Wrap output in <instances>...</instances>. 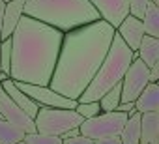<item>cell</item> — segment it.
<instances>
[{"label": "cell", "mask_w": 159, "mask_h": 144, "mask_svg": "<svg viewBox=\"0 0 159 144\" xmlns=\"http://www.w3.org/2000/svg\"><path fill=\"white\" fill-rule=\"evenodd\" d=\"M75 110H77V114H81V116H83V120L94 118V116H98V114L101 112L98 101H77Z\"/></svg>", "instance_id": "obj_23"}, {"label": "cell", "mask_w": 159, "mask_h": 144, "mask_svg": "<svg viewBox=\"0 0 159 144\" xmlns=\"http://www.w3.org/2000/svg\"><path fill=\"white\" fill-rule=\"evenodd\" d=\"M148 4H150V0H127L129 15H133V17H137V19H142V15H144Z\"/></svg>", "instance_id": "obj_24"}, {"label": "cell", "mask_w": 159, "mask_h": 144, "mask_svg": "<svg viewBox=\"0 0 159 144\" xmlns=\"http://www.w3.org/2000/svg\"><path fill=\"white\" fill-rule=\"evenodd\" d=\"M11 67V38H6L0 41V69L10 75Z\"/></svg>", "instance_id": "obj_21"}, {"label": "cell", "mask_w": 159, "mask_h": 144, "mask_svg": "<svg viewBox=\"0 0 159 144\" xmlns=\"http://www.w3.org/2000/svg\"><path fill=\"white\" fill-rule=\"evenodd\" d=\"M137 112H153L159 110V84L157 83H148L146 88L139 94V97L133 101Z\"/></svg>", "instance_id": "obj_15"}, {"label": "cell", "mask_w": 159, "mask_h": 144, "mask_svg": "<svg viewBox=\"0 0 159 144\" xmlns=\"http://www.w3.org/2000/svg\"><path fill=\"white\" fill-rule=\"evenodd\" d=\"M4 6H6V2H2V0H0V39H2V17H4Z\"/></svg>", "instance_id": "obj_29"}, {"label": "cell", "mask_w": 159, "mask_h": 144, "mask_svg": "<svg viewBox=\"0 0 159 144\" xmlns=\"http://www.w3.org/2000/svg\"><path fill=\"white\" fill-rule=\"evenodd\" d=\"M148 83H150V71H148L146 64L139 58H133V62L129 64L127 71L120 81V84H122L120 101H135L139 97V94L146 88Z\"/></svg>", "instance_id": "obj_7"}, {"label": "cell", "mask_w": 159, "mask_h": 144, "mask_svg": "<svg viewBox=\"0 0 159 144\" xmlns=\"http://www.w3.org/2000/svg\"><path fill=\"white\" fill-rule=\"evenodd\" d=\"M131 62H133V51L114 32L111 47H109L99 69L96 71L94 79L90 81V84L84 88V92L81 94V97L77 101H98L107 90H111L114 84H118L122 81V77L127 71Z\"/></svg>", "instance_id": "obj_4"}, {"label": "cell", "mask_w": 159, "mask_h": 144, "mask_svg": "<svg viewBox=\"0 0 159 144\" xmlns=\"http://www.w3.org/2000/svg\"><path fill=\"white\" fill-rule=\"evenodd\" d=\"M25 2L26 0H10L4 6V17H2V39L10 38L11 32L15 30L19 19L23 17V10H25ZM0 39V41H2Z\"/></svg>", "instance_id": "obj_12"}, {"label": "cell", "mask_w": 159, "mask_h": 144, "mask_svg": "<svg viewBox=\"0 0 159 144\" xmlns=\"http://www.w3.org/2000/svg\"><path fill=\"white\" fill-rule=\"evenodd\" d=\"M15 144H26V142H25V140H19V142H15Z\"/></svg>", "instance_id": "obj_32"}, {"label": "cell", "mask_w": 159, "mask_h": 144, "mask_svg": "<svg viewBox=\"0 0 159 144\" xmlns=\"http://www.w3.org/2000/svg\"><path fill=\"white\" fill-rule=\"evenodd\" d=\"M0 114H2V118L8 120L10 124L21 127L25 133H34V131H36L34 118H30L23 109H19V107L15 105V101L4 92L2 84H0Z\"/></svg>", "instance_id": "obj_9"}, {"label": "cell", "mask_w": 159, "mask_h": 144, "mask_svg": "<svg viewBox=\"0 0 159 144\" xmlns=\"http://www.w3.org/2000/svg\"><path fill=\"white\" fill-rule=\"evenodd\" d=\"M25 131L13 124H10L8 120L0 118V144H15L19 140L25 138Z\"/></svg>", "instance_id": "obj_19"}, {"label": "cell", "mask_w": 159, "mask_h": 144, "mask_svg": "<svg viewBox=\"0 0 159 144\" xmlns=\"http://www.w3.org/2000/svg\"><path fill=\"white\" fill-rule=\"evenodd\" d=\"M10 79L25 84L49 86L64 32L23 15L11 32Z\"/></svg>", "instance_id": "obj_2"}, {"label": "cell", "mask_w": 159, "mask_h": 144, "mask_svg": "<svg viewBox=\"0 0 159 144\" xmlns=\"http://www.w3.org/2000/svg\"><path fill=\"white\" fill-rule=\"evenodd\" d=\"M135 52H137V58L146 64V67H153L159 62V38H152L144 34Z\"/></svg>", "instance_id": "obj_16"}, {"label": "cell", "mask_w": 159, "mask_h": 144, "mask_svg": "<svg viewBox=\"0 0 159 144\" xmlns=\"http://www.w3.org/2000/svg\"><path fill=\"white\" fill-rule=\"evenodd\" d=\"M23 15L38 19L64 34L99 19L90 0H26Z\"/></svg>", "instance_id": "obj_3"}, {"label": "cell", "mask_w": 159, "mask_h": 144, "mask_svg": "<svg viewBox=\"0 0 159 144\" xmlns=\"http://www.w3.org/2000/svg\"><path fill=\"white\" fill-rule=\"evenodd\" d=\"M0 118H2V114H0Z\"/></svg>", "instance_id": "obj_34"}, {"label": "cell", "mask_w": 159, "mask_h": 144, "mask_svg": "<svg viewBox=\"0 0 159 144\" xmlns=\"http://www.w3.org/2000/svg\"><path fill=\"white\" fill-rule=\"evenodd\" d=\"M6 79H10V75H8V73H4V71H0V83H4Z\"/></svg>", "instance_id": "obj_30"}, {"label": "cell", "mask_w": 159, "mask_h": 144, "mask_svg": "<svg viewBox=\"0 0 159 144\" xmlns=\"http://www.w3.org/2000/svg\"><path fill=\"white\" fill-rule=\"evenodd\" d=\"M0 71H2V69H0Z\"/></svg>", "instance_id": "obj_35"}, {"label": "cell", "mask_w": 159, "mask_h": 144, "mask_svg": "<svg viewBox=\"0 0 159 144\" xmlns=\"http://www.w3.org/2000/svg\"><path fill=\"white\" fill-rule=\"evenodd\" d=\"M15 83V81H13ZM15 86L25 92L32 101H36L39 107H52V109H75L77 101L69 99L58 92H54L51 86H38V84H25V83H15Z\"/></svg>", "instance_id": "obj_8"}, {"label": "cell", "mask_w": 159, "mask_h": 144, "mask_svg": "<svg viewBox=\"0 0 159 144\" xmlns=\"http://www.w3.org/2000/svg\"><path fill=\"white\" fill-rule=\"evenodd\" d=\"M140 142L159 144V110L140 114Z\"/></svg>", "instance_id": "obj_14"}, {"label": "cell", "mask_w": 159, "mask_h": 144, "mask_svg": "<svg viewBox=\"0 0 159 144\" xmlns=\"http://www.w3.org/2000/svg\"><path fill=\"white\" fill-rule=\"evenodd\" d=\"M2 84V88H4V92L15 101V105L19 107V109H23L30 118H34L36 114H38V109H39V105L36 103V101H32L25 92H21L17 86H15V83L11 81V79H6L4 83H0Z\"/></svg>", "instance_id": "obj_13"}, {"label": "cell", "mask_w": 159, "mask_h": 144, "mask_svg": "<svg viewBox=\"0 0 159 144\" xmlns=\"http://www.w3.org/2000/svg\"><path fill=\"white\" fill-rule=\"evenodd\" d=\"M112 36L114 28L103 19L66 32L49 86L77 101L99 69Z\"/></svg>", "instance_id": "obj_1"}, {"label": "cell", "mask_w": 159, "mask_h": 144, "mask_svg": "<svg viewBox=\"0 0 159 144\" xmlns=\"http://www.w3.org/2000/svg\"><path fill=\"white\" fill-rule=\"evenodd\" d=\"M36 131L45 135L60 137L71 127H79L83 124V116L77 114L75 109H52V107H39L38 114L34 116Z\"/></svg>", "instance_id": "obj_5"}, {"label": "cell", "mask_w": 159, "mask_h": 144, "mask_svg": "<svg viewBox=\"0 0 159 144\" xmlns=\"http://www.w3.org/2000/svg\"><path fill=\"white\" fill-rule=\"evenodd\" d=\"M26 144H62V138L56 135H45V133H26L23 138Z\"/></svg>", "instance_id": "obj_22"}, {"label": "cell", "mask_w": 159, "mask_h": 144, "mask_svg": "<svg viewBox=\"0 0 159 144\" xmlns=\"http://www.w3.org/2000/svg\"><path fill=\"white\" fill-rule=\"evenodd\" d=\"M127 120V114L112 110V112H99L94 118L83 120V124L79 125L81 133L92 140L101 138V137H111V135H120L124 124Z\"/></svg>", "instance_id": "obj_6"}, {"label": "cell", "mask_w": 159, "mask_h": 144, "mask_svg": "<svg viewBox=\"0 0 159 144\" xmlns=\"http://www.w3.org/2000/svg\"><path fill=\"white\" fill-rule=\"evenodd\" d=\"M62 144H94V140L88 138V137H84L83 133H79V135H75L71 138H64Z\"/></svg>", "instance_id": "obj_25"}, {"label": "cell", "mask_w": 159, "mask_h": 144, "mask_svg": "<svg viewBox=\"0 0 159 144\" xmlns=\"http://www.w3.org/2000/svg\"><path fill=\"white\" fill-rule=\"evenodd\" d=\"M94 144H122L120 137L118 135H111V137H101V138H96Z\"/></svg>", "instance_id": "obj_27"}, {"label": "cell", "mask_w": 159, "mask_h": 144, "mask_svg": "<svg viewBox=\"0 0 159 144\" xmlns=\"http://www.w3.org/2000/svg\"><path fill=\"white\" fill-rule=\"evenodd\" d=\"M150 2H153V4H157V6H159V0H150Z\"/></svg>", "instance_id": "obj_31"}, {"label": "cell", "mask_w": 159, "mask_h": 144, "mask_svg": "<svg viewBox=\"0 0 159 144\" xmlns=\"http://www.w3.org/2000/svg\"><path fill=\"white\" fill-rule=\"evenodd\" d=\"M90 4L99 13V19H103L105 23H109L114 30L129 15L127 0H90Z\"/></svg>", "instance_id": "obj_10"}, {"label": "cell", "mask_w": 159, "mask_h": 144, "mask_svg": "<svg viewBox=\"0 0 159 144\" xmlns=\"http://www.w3.org/2000/svg\"><path fill=\"white\" fill-rule=\"evenodd\" d=\"M142 26H144V34L152 36V38H159V6L150 2L146 6V11L142 15Z\"/></svg>", "instance_id": "obj_18"}, {"label": "cell", "mask_w": 159, "mask_h": 144, "mask_svg": "<svg viewBox=\"0 0 159 144\" xmlns=\"http://www.w3.org/2000/svg\"><path fill=\"white\" fill-rule=\"evenodd\" d=\"M116 110L118 112H124V114H133L135 112V103L133 101H120L118 103V107H116Z\"/></svg>", "instance_id": "obj_26"}, {"label": "cell", "mask_w": 159, "mask_h": 144, "mask_svg": "<svg viewBox=\"0 0 159 144\" xmlns=\"http://www.w3.org/2000/svg\"><path fill=\"white\" fill-rule=\"evenodd\" d=\"M150 71V83H159V62L153 67H148Z\"/></svg>", "instance_id": "obj_28"}, {"label": "cell", "mask_w": 159, "mask_h": 144, "mask_svg": "<svg viewBox=\"0 0 159 144\" xmlns=\"http://www.w3.org/2000/svg\"><path fill=\"white\" fill-rule=\"evenodd\" d=\"M120 94H122V84L118 83V84H114L111 90H107V92L98 99L99 110H101V112H112V110H116V107H118V103H120Z\"/></svg>", "instance_id": "obj_20"}, {"label": "cell", "mask_w": 159, "mask_h": 144, "mask_svg": "<svg viewBox=\"0 0 159 144\" xmlns=\"http://www.w3.org/2000/svg\"><path fill=\"white\" fill-rule=\"evenodd\" d=\"M2 2H10V0H2Z\"/></svg>", "instance_id": "obj_33"}, {"label": "cell", "mask_w": 159, "mask_h": 144, "mask_svg": "<svg viewBox=\"0 0 159 144\" xmlns=\"http://www.w3.org/2000/svg\"><path fill=\"white\" fill-rule=\"evenodd\" d=\"M114 32L120 36V39H122L131 51H137V49H139V43H140V39H142V36H144V26H142V21H140V19H137V17H133V15H127V17L116 26Z\"/></svg>", "instance_id": "obj_11"}, {"label": "cell", "mask_w": 159, "mask_h": 144, "mask_svg": "<svg viewBox=\"0 0 159 144\" xmlns=\"http://www.w3.org/2000/svg\"><path fill=\"white\" fill-rule=\"evenodd\" d=\"M120 140L122 144H139L140 142V112H133L127 116L122 131H120Z\"/></svg>", "instance_id": "obj_17"}]
</instances>
